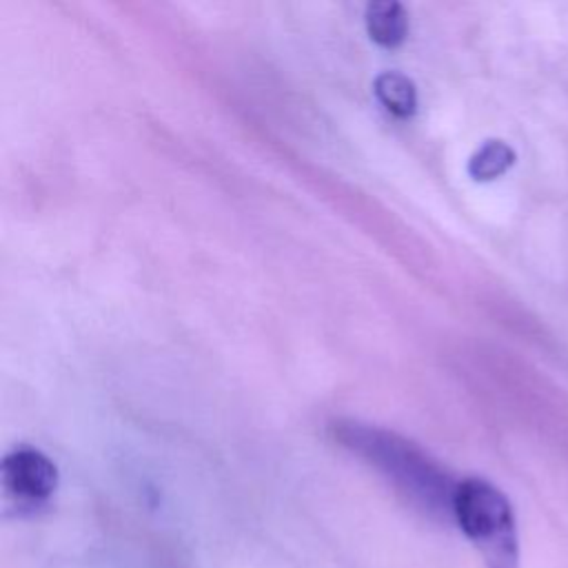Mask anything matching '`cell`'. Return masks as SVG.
I'll return each instance as SVG.
<instances>
[{
	"label": "cell",
	"mask_w": 568,
	"mask_h": 568,
	"mask_svg": "<svg viewBox=\"0 0 568 568\" xmlns=\"http://www.w3.org/2000/svg\"><path fill=\"white\" fill-rule=\"evenodd\" d=\"M2 488L20 508H38L55 493L58 468L38 448H13L2 459Z\"/></svg>",
	"instance_id": "cell-3"
},
{
	"label": "cell",
	"mask_w": 568,
	"mask_h": 568,
	"mask_svg": "<svg viewBox=\"0 0 568 568\" xmlns=\"http://www.w3.org/2000/svg\"><path fill=\"white\" fill-rule=\"evenodd\" d=\"M333 433L342 446L351 448L386 475L388 481H393L417 508L428 515L453 517V495L457 484L413 442L357 422H339L333 426Z\"/></svg>",
	"instance_id": "cell-1"
},
{
	"label": "cell",
	"mask_w": 568,
	"mask_h": 568,
	"mask_svg": "<svg viewBox=\"0 0 568 568\" xmlns=\"http://www.w3.org/2000/svg\"><path fill=\"white\" fill-rule=\"evenodd\" d=\"M515 164V151L501 140H486L468 160V175L477 182L499 178Z\"/></svg>",
	"instance_id": "cell-6"
},
{
	"label": "cell",
	"mask_w": 568,
	"mask_h": 568,
	"mask_svg": "<svg viewBox=\"0 0 568 568\" xmlns=\"http://www.w3.org/2000/svg\"><path fill=\"white\" fill-rule=\"evenodd\" d=\"M368 36L382 47H399L408 33V13L397 0H373L366 4Z\"/></svg>",
	"instance_id": "cell-4"
},
{
	"label": "cell",
	"mask_w": 568,
	"mask_h": 568,
	"mask_svg": "<svg viewBox=\"0 0 568 568\" xmlns=\"http://www.w3.org/2000/svg\"><path fill=\"white\" fill-rule=\"evenodd\" d=\"M373 91L382 106L397 118H408L417 109V91L408 75L399 71H384L375 78Z\"/></svg>",
	"instance_id": "cell-5"
},
{
	"label": "cell",
	"mask_w": 568,
	"mask_h": 568,
	"mask_svg": "<svg viewBox=\"0 0 568 568\" xmlns=\"http://www.w3.org/2000/svg\"><path fill=\"white\" fill-rule=\"evenodd\" d=\"M453 519L479 552L486 568H519L517 521L508 497L481 477L457 481Z\"/></svg>",
	"instance_id": "cell-2"
}]
</instances>
